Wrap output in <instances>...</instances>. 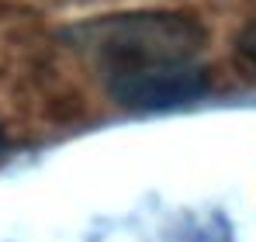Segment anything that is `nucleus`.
<instances>
[{"mask_svg":"<svg viewBox=\"0 0 256 242\" xmlns=\"http://www.w3.org/2000/svg\"><path fill=\"white\" fill-rule=\"evenodd\" d=\"M70 42L86 59H94L108 76H114L149 66L194 62L204 45V28L187 14L138 10V14H111L80 24L70 32Z\"/></svg>","mask_w":256,"mask_h":242,"instance_id":"obj_1","label":"nucleus"},{"mask_svg":"<svg viewBox=\"0 0 256 242\" xmlns=\"http://www.w3.org/2000/svg\"><path fill=\"white\" fill-rule=\"evenodd\" d=\"M204 86H208V76L198 62H170V66H149V70L108 76L111 97L125 108H142V111L187 104L201 97Z\"/></svg>","mask_w":256,"mask_h":242,"instance_id":"obj_2","label":"nucleus"},{"mask_svg":"<svg viewBox=\"0 0 256 242\" xmlns=\"http://www.w3.org/2000/svg\"><path fill=\"white\" fill-rule=\"evenodd\" d=\"M239 52H242V59L256 66V18L242 28V35H239Z\"/></svg>","mask_w":256,"mask_h":242,"instance_id":"obj_3","label":"nucleus"},{"mask_svg":"<svg viewBox=\"0 0 256 242\" xmlns=\"http://www.w3.org/2000/svg\"><path fill=\"white\" fill-rule=\"evenodd\" d=\"M0 146H4V142H0Z\"/></svg>","mask_w":256,"mask_h":242,"instance_id":"obj_4","label":"nucleus"}]
</instances>
